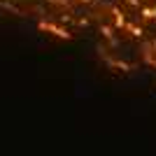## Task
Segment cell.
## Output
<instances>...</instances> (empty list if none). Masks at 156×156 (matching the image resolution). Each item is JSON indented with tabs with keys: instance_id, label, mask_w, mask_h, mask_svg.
<instances>
[{
	"instance_id": "cell-2",
	"label": "cell",
	"mask_w": 156,
	"mask_h": 156,
	"mask_svg": "<svg viewBox=\"0 0 156 156\" xmlns=\"http://www.w3.org/2000/svg\"><path fill=\"white\" fill-rule=\"evenodd\" d=\"M140 16H142L144 21L156 19V5H144V7H140Z\"/></svg>"
},
{
	"instance_id": "cell-5",
	"label": "cell",
	"mask_w": 156,
	"mask_h": 156,
	"mask_svg": "<svg viewBox=\"0 0 156 156\" xmlns=\"http://www.w3.org/2000/svg\"><path fill=\"white\" fill-rule=\"evenodd\" d=\"M100 35H103L105 40H110V42H114V30H112L110 26H103V23H100Z\"/></svg>"
},
{
	"instance_id": "cell-9",
	"label": "cell",
	"mask_w": 156,
	"mask_h": 156,
	"mask_svg": "<svg viewBox=\"0 0 156 156\" xmlns=\"http://www.w3.org/2000/svg\"><path fill=\"white\" fill-rule=\"evenodd\" d=\"M79 2H84V5H91L93 0H79Z\"/></svg>"
},
{
	"instance_id": "cell-4",
	"label": "cell",
	"mask_w": 156,
	"mask_h": 156,
	"mask_svg": "<svg viewBox=\"0 0 156 156\" xmlns=\"http://www.w3.org/2000/svg\"><path fill=\"white\" fill-rule=\"evenodd\" d=\"M124 28H126L128 33H133V37H142V35H144V30H142V28H137L135 23H126Z\"/></svg>"
},
{
	"instance_id": "cell-3",
	"label": "cell",
	"mask_w": 156,
	"mask_h": 156,
	"mask_svg": "<svg viewBox=\"0 0 156 156\" xmlns=\"http://www.w3.org/2000/svg\"><path fill=\"white\" fill-rule=\"evenodd\" d=\"M112 16H114V26L117 28H124L126 26V14L119 9V7H112Z\"/></svg>"
},
{
	"instance_id": "cell-6",
	"label": "cell",
	"mask_w": 156,
	"mask_h": 156,
	"mask_svg": "<svg viewBox=\"0 0 156 156\" xmlns=\"http://www.w3.org/2000/svg\"><path fill=\"white\" fill-rule=\"evenodd\" d=\"M110 65H114V68H121L124 72H130V65L124 63V61H117V58H110Z\"/></svg>"
},
{
	"instance_id": "cell-8",
	"label": "cell",
	"mask_w": 156,
	"mask_h": 156,
	"mask_svg": "<svg viewBox=\"0 0 156 156\" xmlns=\"http://www.w3.org/2000/svg\"><path fill=\"white\" fill-rule=\"evenodd\" d=\"M49 2H54V5H65L68 0H49Z\"/></svg>"
},
{
	"instance_id": "cell-1",
	"label": "cell",
	"mask_w": 156,
	"mask_h": 156,
	"mask_svg": "<svg viewBox=\"0 0 156 156\" xmlns=\"http://www.w3.org/2000/svg\"><path fill=\"white\" fill-rule=\"evenodd\" d=\"M40 30H47V33H51V35H56V37H61V40H72L70 30H65V28L56 26V23H49V21H40Z\"/></svg>"
},
{
	"instance_id": "cell-7",
	"label": "cell",
	"mask_w": 156,
	"mask_h": 156,
	"mask_svg": "<svg viewBox=\"0 0 156 156\" xmlns=\"http://www.w3.org/2000/svg\"><path fill=\"white\" fill-rule=\"evenodd\" d=\"M126 5H130V7H140V0H124Z\"/></svg>"
}]
</instances>
